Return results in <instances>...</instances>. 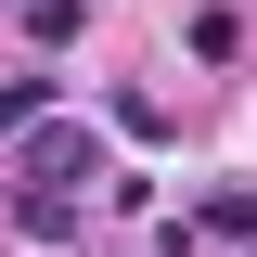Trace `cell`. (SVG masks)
Wrapping results in <instances>:
<instances>
[{
	"mask_svg": "<svg viewBox=\"0 0 257 257\" xmlns=\"http://www.w3.org/2000/svg\"><path fill=\"white\" fill-rule=\"evenodd\" d=\"M64 180H77V193H90L103 180V142H90V128H26V193H64Z\"/></svg>",
	"mask_w": 257,
	"mask_h": 257,
	"instance_id": "obj_1",
	"label": "cell"
},
{
	"mask_svg": "<svg viewBox=\"0 0 257 257\" xmlns=\"http://www.w3.org/2000/svg\"><path fill=\"white\" fill-rule=\"evenodd\" d=\"M13 231H26V244H64V231H77V193H26Z\"/></svg>",
	"mask_w": 257,
	"mask_h": 257,
	"instance_id": "obj_2",
	"label": "cell"
},
{
	"mask_svg": "<svg viewBox=\"0 0 257 257\" xmlns=\"http://www.w3.org/2000/svg\"><path fill=\"white\" fill-rule=\"evenodd\" d=\"M77 26H90V0H39V13H26V39H39V52H64Z\"/></svg>",
	"mask_w": 257,
	"mask_h": 257,
	"instance_id": "obj_3",
	"label": "cell"
},
{
	"mask_svg": "<svg viewBox=\"0 0 257 257\" xmlns=\"http://www.w3.org/2000/svg\"><path fill=\"white\" fill-rule=\"evenodd\" d=\"M39 103H52V77H0V142H13V128H39Z\"/></svg>",
	"mask_w": 257,
	"mask_h": 257,
	"instance_id": "obj_4",
	"label": "cell"
},
{
	"mask_svg": "<svg viewBox=\"0 0 257 257\" xmlns=\"http://www.w3.org/2000/svg\"><path fill=\"white\" fill-rule=\"evenodd\" d=\"M206 231H257V193H206Z\"/></svg>",
	"mask_w": 257,
	"mask_h": 257,
	"instance_id": "obj_5",
	"label": "cell"
},
{
	"mask_svg": "<svg viewBox=\"0 0 257 257\" xmlns=\"http://www.w3.org/2000/svg\"><path fill=\"white\" fill-rule=\"evenodd\" d=\"M0 13H39V0H0Z\"/></svg>",
	"mask_w": 257,
	"mask_h": 257,
	"instance_id": "obj_6",
	"label": "cell"
}]
</instances>
